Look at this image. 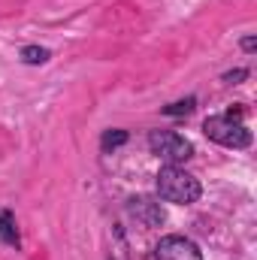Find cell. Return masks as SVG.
I'll return each mask as SVG.
<instances>
[{
    "label": "cell",
    "instance_id": "obj_1",
    "mask_svg": "<svg viewBox=\"0 0 257 260\" xmlns=\"http://www.w3.org/2000/svg\"><path fill=\"white\" fill-rule=\"evenodd\" d=\"M203 194V188H200V182L194 179L191 173H185L182 167H164L160 173H157V197L164 200V203H176V206H191L197 203Z\"/></svg>",
    "mask_w": 257,
    "mask_h": 260
},
{
    "label": "cell",
    "instance_id": "obj_2",
    "mask_svg": "<svg viewBox=\"0 0 257 260\" xmlns=\"http://www.w3.org/2000/svg\"><path fill=\"white\" fill-rule=\"evenodd\" d=\"M203 133L212 142L224 145V148H248L251 145V130L245 127L239 118H233V115H212V118H206L203 121Z\"/></svg>",
    "mask_w": 257,
    "mask_h": 260
},
{
    "label": "cell",
    "instance_id": "obj_3",
    "mask_svg": "<svg viewBox=\"0 0 257 260\" xmlns=\"http://www.w3.org/2000/svg\"><path fill=\"white\" fill-rule=\"evenodd\" d=\"M148 148H151V154H157L170 167H179V164L191 160L194 154V145L176 130H151L148 133Z\"/></svg>",
    "mask_w": 257,
    "mask_h": 260
},
{
    "label": "cell",
    "instance_id": "obj_4",
    "mask_svg": "<svg viewBox=\"0 0 257 260\" xmlns=\"http://www.w3.org/2000/svg\"><path fill=\"white\" fill-rule=\"evenodd\" d=\"M127 212L130 218H136L142 227H148V230H154V227H160L164 221H167V212H164V203H160V197H133L127 203Z\"/></svg>",
    "mask_w": 257,
    "mask_h": 260
},
{
    "label": "cell",
    "instance_id": "obj_5",
    "mask_svg": "<svg viewBox=\"0 0 257 260\" xmlns=\"http://www.w3.org/2000/svg\"><path fill=\"white\" fill-rule=\"evenodd\" d=\"M154 260H203V251L188 236H164L154 248Z\"/></svg>",
    "mask_w": 257,
    "mask_h": 260
},
{
    "label": "cell",
    "instance_id": "obj_6",
    "mask_svg": "<svg viewBox=\"0 0 257 260\" xmlns=\"http://www.w3.org/2000/svg\"><path fill=\"white\" fill-rule=\"evenodd\" d=\"M0 239H3L6 245H12V248H18V245H21L18 224H15V215H12L9 209H3V212H0Z\"/></svg>",
    "mask_w": 257,
    "mask_h": 260
},
{
    "label": "cell",
    "instance_id": "obj_7",
    "mask_svg": "<svg viewBox=\"0 0 257 260\" xmlns=\"http://www.w3.org/2000/svg\"><path fill=\"white\" fill-rule=\"evenodd\" d=\"M124 142H127V130H106L103 139H100V148L103 151H112V148H118Z\"/></svg>",
    "mask_w": 257,
    "mask_h": 260
},
{
    "label": "cell",
    "instance_id": "obj_8",
    "mask_svg": "<svg viewBox=\"0 0 257 260\" xmlns=\"http://www.w3.org/2000/svg\"><path fill=\"white\" fill-rule=\"evenodd\" d=\"M21 61H24V64H46V61H49V49L24 46V49H21Z\"/></svg>",
    "mask_w": 257,
    "mask_h": 260
},
{
    "label": "cell",
    "instance_id": "obj_9",
    "mask_svg": "<svg viewBox=\"0 0 257 260\" xmlns=\"http://www.w3.org/2000/svg\"><path fill=\"white\" fill-rule=\"evenodd\" d=\"M194 106H197V100L194 97H185V100H176V103L164 106V115H191Z\"/></svg>",
    "mask_w": 257,
    "mask_h": 260
},
{
    "label": "cell",
    "instance_id": "obj_10",
    "mask_svg": "<svg viewBox=\"0 0 257 260\" xmlns=\"http://www.w3.org/2000/svg\"><path fill=\"white\" fill-rule=\"evenodd\" d=\"M245 76H248V70H233V73L224 76V82H239V79H245Z\"/></svg>",
    "mask_w": 257,
    "mask_h": 260
},
{
    "label": "cell",
    "instance_id": "obj_11",
    "mask_svg": "<svg viewBox=\"0 0 257 260\" xmlns=\"http://www.w3.org/2000/svg\"><path fill=\"white\" fill-rule=\"evenodd\" d=\"M242 49H245V52H254V49H257V40H254V37H245V40H242Z\"/></svg>",
    "mask_w": 257,
    "mask_h": 260
}]
</instances>
